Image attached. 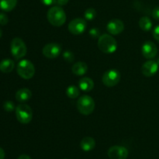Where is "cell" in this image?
<instances>
[{
	"label": "cell",
	"mask_w": 159,
	"mask_h": 159,
	"mask_svg": "<svg viewBox=\"0 0 159 159\" xmlns=\"http://www.w3.org/2000/svg\"><path fill=\"white\" fill-rule=\"evenodd\" d=\"M48 22L54 26H61L66 22V13L61 6H55L50 8L47 13Z\"/></svg>",
	"instance_id": "6da1fadb"
},
{
	"label": "cell",
	"mask_w": 159,
	"mask_h": 159,
	"mask_svg": "<svg viewBox=\"0 0 159 159\" xmlns=\"http://www.w3.org/2000/svg\"><path fill=\"white\" fill-rule=\"evenodd\" d=\"M98 48L106 54H111L116 51L117 48V43L116 41L113 36L110 34H102L99 37L98 40Z\"/></svg>",
	"instance_id": "7a4b0ae2"
},
{
	"label": "cell",
	"mask_w": 159,
	"mask_h": 159,
	"mask_svg": "<svg viewBox=\"0 0 159 159\" xmlns=\"http://www.w3.org/2000/svg\"><path fill=\"white\" fill-rule=\"evenodd\" d=\"M16 71L19 76L24 80H30L35 74L34 65L28 59H22L17 65Z\"/></svg>",
	"instance_id": "3957f363"
},
{
	"label": "cell",
	"mask_w": 159,
	"mask_h": 159,
	"mask_svg": "<svg viewBox=\"0 0 159 159\" xmlns=\"http://www.w3.org/2000/svg\"><path fill=\"white\" fill-rule=\"evenodd\" d=\"M95 106V101L89 95H83L77 101L78 111L84 115H89L93 113Z\"/></svg>",
	"instance_id": "277c9868"
},
{
	"label": "cell",
	"mask_w": 159,
	"mask_h": 159,
	"mask_svg": "<svg viewBox=\"0 0 159 159\" xmlns=\"http://www.w3.org/2000/svg\"><path fill=\"white\" fill-rule=\"evenodd\" d=\"M16 116L22 124H28L33 118L32 108L26 104H20L16 107Z\"/></svg>",
	"instance_id": "5b68a950"
},
{
	"label": "cell",
	"mask_w": 159,
	"mask_h": 159,
	"mask_svg": "<svg viewBox=\"0 0 159 159\" xmlns=\"http://www.w3.org/2000/svg\"><path fill=\"white\" fill-rule=\"evenodd\" d=\"M11 53L16 59L24 57L27 52V48L25 42L20 37H15L12 40L10 45Z\"/></svg>",
	"instance_id": "8992f818"
},
{
	"label": "cell",
	"mask_w": 159,
	"mask_h": 159,
	"mask_svg": "<svg viewBox=\"0 0 159 159\" xmlns=\"http://www.w3.org/2000/svg\"><path fill=\"white\" fill-rule=\"evenodd\" d=\"M120 73L118 70H110L105 72L102 77V81L105 86L108 87H112L116 86L120 80Z\"/></svg>",
	"instance_id": "52a82bcc"
},
{
	"label": "cell",
	"mask_w": 159,
	"mask_h": 159,
	"mask_svg": "<svg viewBox=\"0 0 159 159\" xmlns=\"http://www.w3.org/2000/svg\"><path fill=\"white\" fill-rule=\"evenodd\" d=\"M86 27V20L82 18H75L68 23V31L74 35H79L82 34Z\"/></svg>",
	"instance_id": "ba28073f"
},
{
	"label": "cell",
	"mask_w": 159,
	"mask_h": 159,
	"mask_svg": "<svg viewBox=\"0 0 159 159\" xmlns=\"http://www.w3.org/2000/svg\"><path fill=\"white\" fill-rule=\"evenodd\" d=\"M107 154L110 159H127L129 151L125 147L115 145L109 148Z\"/></svg>",
	"instance_id": "9c48e42d"
},
{
	"label": "cell",
	"mask_w": 159,
	"mask_h": 159,
	"mask_svg": "<svg viewBox=\"0 0 159 159\" xmlns=\"http://www.w3.org/2000/svg\"><path fill=\"white\" fill-rule=\"evenodd\" d=\"M42 53L48 59H55L61 53V46L57 43L47 44L42 49Z\"/></svg>",
	"instance_id": "30bf717a"
},
{
	"label": "cell",
	"mask_w": 159,
	"mask_h": 159,
	"mask_svg": "<svg viewBox=\"0 0 159 159\" xmlns=\"http://www.w3.org/2000/svg\"><path fill=\"white\" fill-rule=\"evenodd\" d=\"M141 53L147 59H152L158 54V48L154 42L147 41L141 47Z\"/></svg>",
	"instance_id": "8fae6325"
},
{
	"label": "cell",
	"mask_w": 159,
	"mask_h": 159,
	"mask_svg": "<svg viewBox=\"0 0 159 159\" xmlns=\"http://www.w3.org/2000/svg\"><path fill=\"white\" fill-rule=\"evenodd\" d=\"M159 65L158 62L152 59H149L148 61L144 62L141 66V73L144 76L147 77L153 76L158 71Z\"/></svg>",
	"instance_id": "7c38bea8"
},
{
	"label": "cell",
	"mask_w": 159,
	"mask_h": 159,
	"mask_svg": "<svg viewBox=\"0 0 159 159\" xmlns=\"http://www.w3.org/2000/svg\"><path fill=\"white\" fill-rule=\"evenodd\" d=\"M107 30L111 35H117L124 31V22L119 19H113L107 23Z\"/></svg>",
	"instance_id": "4fadbf2b"
},
{
	"label": "cell",
	"mask_w": 159,
	"mask_h": 159,
	"mask_svg": "<svg viewBox=\"0 0 159 159\" xmlns=\"http://www.w3.org/2000/svg\"><path fill=\"white\" fill-rule=\"evenodd\" d=\"M80 147L82 151H90L96 147V140L91 137H85L81 140Z\"/></svg>",
	"instance_id": "5bb4252c"
},
{
	"label": "cell",
	"mask_w": 159,
	"mask_h": 159,
	"mask_svg": "<svg viewBox=\"0 0 159 159\" xmlns=\"http://www.w3.org/2000/svg\"><path fill=\"white\" fill-rule=\"evenodd\" d=\"M32 97V92L28 88H21L16 93V99L20 102L29 101Z\"/></svg>",
	"instance_id": "9a60e30c"
},
{
	"label": "cell",
	"mask_w": 159,
	"mask_h": 159,
	"mask_svg": "<svg viewBox=\"0 0 159 159\" xmlns=\"http://www.w3.org/2000/svg\"><path fill=\"white\" fill-rule=\"evenodd\" d=\"M88 70V65L84 62H77L72 65L71 71L76 76H83Z\"/></svg>",
	"instance_id": "2e32d148"
},
{
	"label": "cell",
	"mask_w": 159,
	"mask_h": 159,
	"mask_svg": "<svg viewBox=\"0 0 159 159\" xmlns=\"http://www.w3.org/2000/svg\"><path fill=\"white\" fill-rule=\"evenodd\" d=\"M79 87L82 91L89 92L92 90L94 87V82L89 77H83L79 80Z\"/></svg>",
	"instance_id": "e0dca14e"
},
{
	"label": "cell",
	"mask_w": 159,
	"mask_h": 159,
	"mask_svg": "<svg viewBox=\"0 0 159 159\" xmlns=\"http://www.w3.org/2000/svg\"><path fill=\"white\" fill-rule=\"evenodd\" d=\"M15 62L10 59H5L0 62V71L4 73H9L13 70Z\"/></svg>",
	"instance_id": "ac0fdd59"
},
{
	"label": "cell",
	"mask_w": 159,
	"mask_h": 159,
	"mask_svg": "<svg viewBox=\"0 0 159 159\" xmlns=\"http://www.w3.org/2000/svg\"><path fill=\"white\" fill-rule=\"evenodd\" d=\"M17 0H0V9L5 12H10L16 6Z\"/></svg>",
	"instance_id": "d6986e66"
},
{
	"label": "cell",
	"mask_w": 159,
	"mask_h": 159,
	"mask_svg": "<svg viewBox=\"0 0 159 159\" xmlns=\"http://www.w3.org/2000/svg\"><path fill=\"white\" fill-rule=\"evenodd\" d=\"M139 26L142 31H149L152 28V22L148 17H142L139 20Z\"/></svg>",
	"instance_id": "ffe728a7"
},
{
	"label": "cell",
	"mask_w": 159,
	"mask_h": 159,
	"mask_svg": "<svg viewBox=\"0 0 159 159\" xmlns=\"http://www.w3.org/2000/svg\"><path fill=\"white\" fill-rule=\"evenodd\" d=\"M80 90L78 87L75 85H70L69 87H67L66 89V94L71 99H75L79 96Z\"/></svg>",
	"instance_id": "44dd1931"
},
{
	"label": "cell",
	"mask_w": 159,
	"mask_h": 159,
	"mask_svg": "<svg viewBox=\"0 0 159 159\" xmlns=\"http://www.w3.org/2000/svg\"><path fill=\"white\" fill-rule=\"evenodd\" d=\"M96 11L93 8H89L84 12V17L86 20H93L96 18Z\"/></svg>",
	"instance_id": "7402d4cb"
},
{
	"label": "cell",
	"mask_w": 159,
	"mask_h": 159,
	"mask_svg": "<svg viewBox=\"0 0 159 159\" xmlns=\"http://www.w3.org/2000/svg\"><path fill=\"white\" fill-rule=\"evenodd\" d=\"M3 108H4L5 111H6L8 112H11L12 111L16 110L15 104L11 101H6V102H4V104H3Z\"/></svg>",
	"instance_id": "603a6c76"
},
{
	"label": "cell",
	"mask_w": 159,
	"mask_h": 159,
	"mask_svg": "<svg viewBox=\"0 0 159 159\" xmlns=\"http://www.w3.org/2000/svg\"><path fill=\"white\" fill-rule=\"evenodd\" d=\"M63 58L66 62H73L75 59L74 54L70 51H65V52L63 53Z\"/></svg>",
	"instance_id": "cb8c5ba5"
},
{
	"label": "cell",
	"mask_w": 159,
	"mask_h": 159,
	"mask_svg": "<svg viewBox=\"0 0 159 159\" xmlns=\"http://www.w3.org/2000/svg\"><path fill=\"white\" fill-rule=\"evenodd\" d=\"M89 34L91 36V37H93V38L94 39L99 38V37H100V31H99V29L96 27L91 28V29L89 30Z\"/></svg>",
	"instance_id": "d4e9b609"
},
{
	"label": "cell",
	"mask_w": 159,
	"mask_h": 159,
	"mask_svg": "<svg viewBox=\"0 0 159 159\" xmlns=\"http://www.w3.org/2000/svg\"><path fill=\"white\" fill-rule=\"evenodd\" d=\"M9 22V18L7 15L3 12H0V24L1 25H6Z\"/></svg>",
	"instance_id": "484cf974"
},
{
	"label": "cell",
	"mask_w": 159,
	"mask_h": 159,
	"mask_svg": "<svg viewBox=\"0 0 159 159\" xmlns=\"http://www.w3.org/2000/svg\"><path fill=\"white\" fill-rule=\"evenodd\" d=\"M152 15L155 20H159V6H156V7L154 8Z\"/></svg>",
	"instance_id": "4316f807"
},
{
	"label": "cell",
	"mask_w": 159,
	"mask_h": 159,
	"mask_svg": "<svg viewBox=\"0 0 159 159\" xmlns=\"http://www.w3.org/2000/svg\"><path fill=\"white\" fill-rule=\"evenodd\" d=\"M153 37L159 43V25L155 26V29L153 30Z\"/></svg>",
	"instance_id": "83f0119b"
},
{
	"label": "cell",
	"mask_w": 159,
	"mask_h": 159,
	"mask_svg": "<svg viewBox=\"0 0 159 159\" xmlns=\"http://www.w3.org/2000/svg\"><path fill=\"white\" fill-rule=\"evenodd\" d=\"M42 3L45 6H52V5L55 4L56 3V0H40Z\"/></svg>",
	"instance_id": "f1b7e54d"
},
{
	"label": "cell",
	"mask_w": 159,
	"mask_h": 159,
	"mask_svg": "<svg viewBox=\"0 0 159 159\" xmlns=\"http://www.w3.org/2000/svg\"><path fill=\"white\" fill-rule=\"evenodd\" d=\"M68 1H69V0H56V3H57L59 6H65V5L68 2Z\"/></svg>",
	"instance_id": "f546056e"
},
{
	"label": "cell",
	"mask_w": 159,
	"mask_h": 159,
	"mask_svg": "<svg viewBox=\"0 0 159 159\" xmlns=\"http://www.w3.org/2000/svg\"><path fill=\"white\" fill-rule=\"evenodd\" d=\"M17 159H32V158H31L29 155H27V154H21V155L19 156Z\"/></svg>",
	"instance_id": "4dcf8cb0"
},
{
	"label": "cell",
	"mask_w": 159,
	"mask_h": 159,
	"mask_svg": "<svg viewBox=\"0 0 159 159\" xmlns=\"http://www.w3.org/2000/svg\"><path fill=\"white\" fill-rule=\"evenodd\" d=\"M6 154H5V151L2 148L0 147V159H4Z\"/></svg>",
	"instance_id": "1f68e13d"
},
{
	"label": "cell",
	"mask_w": 159,
	"mask_h": 159,
	"mask_svg": "<svg viewBox=\"0 0 159 159\" xmlns=\"http://www.w3.org/2000/svg\"><path fill=\"white\" fill-rule=\"evenodd\" d=\"M2 30L0 29V37H2Z\"/></svg>",
	"instance_id": "d6a6232c"
},
{
	"label": "cell",
	"mask_w": 159,
	"mask_h": 159,
	"mask_svg": "<svg viewBox=\"0 0 159 159\" xmlns=\"http://www.w3.org/2000/svg\"><path fill=\"white\" fill-rule=\"evenodd\" d=\"M158 62V65H159V59H158V62Z\"/></svg>",
	"instance_id": "836d02e7"
}]
</instances>
